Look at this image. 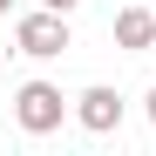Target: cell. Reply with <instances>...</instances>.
Listing matches in <instances>:
<instances>
[{
    "label": "cell",
    "mask_w": 156,
    "mask_h": 156,
    "mask_svg": "<svg viewBox=\"0 0 156 156\" xmlns=\"http://www.w3.org/2000/svg\"><path fill=\"white\" fill-rule=\"evenodd\" d=\"M68 115H75V102H68L55 82H20V88H14V122H20V136H55Z\"/></svg>",
    "instance_id": "6da1fadb"
},
{
    "label": "cell",
    "mask_w": 156,
    "mask_h": 156,
    "mask_svg": "<svg viewBox=\"0 0 156 156\" xmlns=\"http://www.w3.org/2000/svg\"><path fill=\"white\" fill-rule=\"evenodd\" d=\"M14 48H20L27 61H61L68 48H75V34H68V14H55V7L20 14V20H14Z\"/></svg>",
    "instance_id": "7a4b0ae2"
},
{
    "label": "cell",
    "mask_w": 156,
    "mask_h": 156,
    "mask_svg": "<svg viewBox=\"0 0 156 156\" xmlns=\"http://www.w3.org/2000/svg\"><path fill=\"white\" fill-rule=\"evenodd\" d=\"M75 122H82L88 136H115V129H122V95H115L109 82L82 88V95H75Z\"/></svg>",
    "instance_id": "3957f363"
},
{
    "label": "cell",
    "mask_w": 156,
    "mask_h": 156,
    "mask_svg": "<svg viewBox=\"0 0 156 156\" xmlns=\"http://www.w3.org/2000/svg\"><path fill=\"white\" fill-rule=\"evenodd\" d=\"M109 34H115V48H122V55H143V48H156V7H122Z\"/></svg>",
    "instance_id": "277c9868"
},
{
    "label": "cell",
    "mask_w": 156,
    "mask_h": 156,
    "mask_svg": "<svg viewBox=\"0 0 156 156\" xmlns=\"http://www.w3.org/2000/svg\"><path fill=\"white\" fill-rule=\"evenodd\" d=\"M41 7H55V14H75V7H82V0H41Z\"/></svg>",
    "instance_id": "5b68a950"
},
{
    "label": "cell",
    "mask_w": 156,
    "mask_h": 156,
    "mask_svg": "<svg viewBox=\"0 0 156 156\" xmlns=\"http://www.w3.org/2000/svg\"><path fill=\"white\" fill-rule=\"evenodd\" d=\"M143 115H149V129H156V88H149V95H143Z\"/></svg>",
    "instance_id": "8992f818"
}]
</instances>
